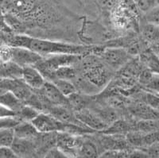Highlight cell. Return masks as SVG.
<instances>
[{"instance_id":"1","label":"cell","mask_w":159,"mask_h":158,"mask_svg":"<svg viewBox=\"0 0 159 158\" xmlns=\"http://www.w3.org/2000/svg\"><path fill=\"white\" fill-rule=\"evenodd\" d=\"M9 45L25 48L39 54L42 57L57 54H72L81 56L89 52V48L73 44L52 42L49 40L39 39L25 35H16L9 41Z\"/></svg>"},{"instance_id":"2","label":"cell","mask_w":159,"mask_h":158,"mask_svg":"<svg viewBox=\"0 0 159 158\" xmlns=\"http://www.w3.org/2000/svg\"><path fill=\"white\" fill-rule=\"evenodd\" d=\"M81 56L72 55V54H57L42 57L34 67L38 69L45 79L51 82L52 74L57 69L62 67L73 66L81 60Z\"/></svg>"},{"instance_id":"3","label":"cell","mask_w":159,"mask_h":158,"mask_svg":"<svg viewBox=\"0 0 159 158\" xmlns=\"http://www.w3.org/2000/svg\"><path fill=\"white\" fill-rule=\"evenodd\" d=\"M83 67L84 69L85 79L92 86L103 87L107 84L110 79V74L100 61L93 56L86 57L84 60Z\"/></svg>"},{"instance_id":"4","label":"cell","mask_w":159,"mask_h":158,"mask_svg":"<svg viewBox=\"0 0 159 158\" xmlns=\"http://www.w3.org/2000/svg\"><path fill=\"white\" fill-rule=\"evenodd\" d=\"M129 55L128 51L119 47L106 48L99 52L102 61L112 69H119L127 65L129 61Z\"/></svg>"},{"instance_id":"5","label":"cell","mask_w":159,"mask_h":158,"mask_svg":"<svg viewBox=\"0 0 159 158\" xmlns=\"http://www.w3.org/2000/svg\"><path fill=\"white\" fill-rule=\"evenodd\" d=\"M37 131L39 133H55L64 132L65 123L60 122L57 119L47 113H40L31 122Z\"/></svg>"},{"instance_id":"6","label":"cell","mask_w":159,"mask_h":158,"mask_svg":"<svg viewBox=\"0 0 159 158\" xmlns=\"http://www.w3.org/2000/svg\"><path fill=\"white\" fill-rule=\"evenodd\" d=\"M82 139V137L75 136L65 132H58L56 133V147L69 158H76V151Z\"/></svg>"},{"instance_id":"7","label":"cell","mask_w":159,"mask_h":158,"mask_svg":"<svg viewBox=\"0 0 159 158\" xmlns=\"http://www.w3.org/2000/svg\"><path fill=\"white\" fill-rule=\"evenodd\" d=\"M42 59V56L25 48L11 46V61L21 68L34 66Z\"/></svg>"},{"instance_id":"8","label":"cell","mask_w":159,"mask_h":158,"mask_svg":"<svg viewBox=\"0 0 159 158\" xmlns=\"http://www.w3.org/2000/svg\"><path fill=\"white\" fill-rule=\"evenodd\" d=\"M76 119L82 125L93 131H103L107 127V125L102 120L96 113L85 108L80 111L74 112Z\"/></svg>"},{"instance_id":"9","label":"cell","mask_w":159,"mask_h":158,"mask_svg":"<svg viewBox=\"0 0 159 158\" xmlns=\"http://www.w3.org/2000/svg\"><path fill=\"white\" fill-rule=\"evenodd\" d=\"M22 79L32 90H40L46 80L35 67L30 66L22 68Z\"/></svg>"},{"instance_id":"10","label":"cell","mask_w":159,"mask_h":158,"mask_svg":"<svg viewBox=\"0 0 159 158\" xmlns=\"http://www.w3.org/2000/svg\"><path fill=\"white\" fill-rule=\"evenodd\" d=\"M138 81L140 86L144 88L147 92L159 94V74L150 72L147 68H145L139 73Z\"/></svg>"},{"instance_id":"11","label":"cell","mask_w":159,"mask_h":158,"mask_svg":"<svg viewBox=\"0 0 159 158\" xmlns=\"http://www.w3.org/2000/svg\"><path fill=\"white\" fill-rule=\"evenodd\" d=\"M129 111L132 116L140 119V121L157 120L159 119V113L150 107L145 102H136L130 105Z\"/></svg>"},{"instance_id":"12","label":"cell","mask_w":159,"mask_h":158,"mask_svg":"<svg viewBox=\"0 0 159 158\" xmlns=\"http://www.w3.org/2000/svg\"><path fill=\"white\" fill-rule=\"evenodd\" d=\"M15 138L25 140H35L40 133L31 122H20L14 127Z\"/></svg>"},{"instance_id":"13","label":"cell","mask_w":159,"mask_h":158,"mask_svg":"<svg viewBox=\"0 0 159 158\" xmlns=\"http://www.w3.org/2000/svg\"><path fill=\"white\" fill-rule=\"evenodd\" d=\"M22 68L13 63L2 62L0 64V79H22Z\"/></svg>"},{"instance_id":"14","label":"cell","mask_w":159,"mask_h":158,"mask_svg":"<svg viewBox=\"0 0 159 158\" xmlns=\"http://www.w3.org/2000/svg\"><path fill=\"white\" fill-rule=\"evenodd\" d=\"M99 149L92 141L82 139L81 143L76 151V158H99Z\"/></svg>"},{"instance_id":"15","label":"cell","mask_w":159,"mask_h":158,"mask_svg":"<svg viewBox=\"0 0 159 158\" xmlns=\"http://www.w3.org/2000/svg\"><path fill=\"white\" fill-rule=\"evenodd\" d=\"M133 130L131 125L128 122L122 119H117L100 133L107 135H126L128 132Z\"/></svg>"},{"instance_id":"16","label":"cell","mask_w":159,"mask_h":158,"mask_svg":"<svg viewBox=\"0 0 159 158\" xmlns=\"http://www.w3.org/2000/svg\"><path fill=\"white\" fill-rule=\"evenodd\" d=\"M11 149L16 156H27L34 149V140H25V139L15 138L11 145Z\"/></svg>"},{"instance_id":"17","label":"cell","mask_w":159,"mask_h":158,"mask_svg":"<svg viewBox=\"0 0 159 158\" xmlns=\"http://www.w3.org/2000/svg\"><path fill=\"white\" fill-rule=\"evenodd\" d=\"M141 60L143 65L148 70L154 73L159 74V56L151 49H146L141 54Z\"/></svg>"},{"instance_id":"18","label":"cell","mask_w":159,"mask_h":158,"mask_svg":"<svg viewBox=\"0 0 159 158\" xmlns=\"http://www.w3.org/2000/svg\"><path fill=\"white\" fill-rule=\"evenodd\" d=\"M0 104L11 110L16 114L22 109L24 103L18 99L12 92H6L0 95Z\"/></svg>"},{"instance_id":"19","label":"cell","mask_w":159,"mask_h":158,"mask_svg":"<svg viewBox=\"0 0 159 158\" xmlns=\"http://www.w3.org/2000/svg\"><path fill=\"white\" fill-rule=\"evenodd\" d=\"M76 72L73 66L62 67L54 71L51 82L54 79H65V80L71 81L72 79H76Z\"/></svg>"},{"instance_id":"20","label":"cell","mask_w":159,"mask_h":158,"mask_svg":"<svg viewBox=\"0 0 159 158\" xmlns=\"http://www.w3.org/2000/svg\"><path fill=\"white\" fill-rule=\"evenodd\" d=\"M51 83L53 84L58 90L61 92V93L66 98L70 96L72 94L77 92L76 86L71 81L65 80V79H54Z\"/></svg>"},{"instance_id":"21","label":"cell","mask_w":159,"mask_h":158,"mask_svg":"<svg viewBox=\"0 0 159 158\" xmlns=\"http://www.w3.org/2000/svg\"><path fill=\"white\" fill-rule=\"evenodd\" d=\"M40 113H42V112H39L34 108L24 104L22 109L20 110L17 114V119L19 122H31Z\"/></svg>"},{"instance_id":"22","label":"cell","mask_w":159,"mask_h":158,"mask_svg":"<svg viewBox=\"0 0 159 158\" xmlns=\"http://www.w3.org/2000/svg\"><path fill=\"white\" fill-rule=\"evenodd\" d=\"M67 99L69 107L73 112L80 111L81 110L87 108V100L77 92L71 95Z\"/></svg>"},{"instance_id":"23","label":"cell","mask_w":159,"mask_h":158,"mask_svg":"<svg viewBox=\"0 0 159 158\" xmlns=\"http://www.w3.org/2000/svg\"><path fill=\"white\" fill-rule=\"evenodd\" d=\"M15 140L14 128L0 129V148H10Z\"/></svg>"},{"instance_id":"24","label":"cell","mask_w":159,"mask_h":158,"mask_svg":"<svg viewBox=\"0 0 159 158\" xmlns=\"http://www.w3.org/2000/svg\"><path fill=\"white\" fill-rule=\"evenodd\" d=\"M158 124L156 120H146L139 121L136 125V130L144 133H151V132L157 131Z\"/></svg>"},{"instance_id":"25","label":"cell","mask_w":159,"mask_h":158,"mask_svg":"<svg viewBox=\"0 0 159 158\" xmlns=\"http://www.w3.org/2000/svg\"><path fill=\"white\" fill-rule=\"evenodd\" d=\"M143 34L144 38L150 42H153L159 38V27L147 23L143 27Z\"/></svg>"},{"instance_id":"26","label":"cell","mask_w":159,"mask_h":158,"mask_svg":"<svg viewBox=\"0 0 159 158\" xmlns=\"http://www.w3.org/2000/svg\"><path fill=\"white\" fill-rule=\"evenodd\" d=\"M143 101L150 107L159 113V96L155 94L146 92L143 95Z\"/></svg>"},{"instance_id":"27","label":"cell","mask_w":159,"mask_h":158,"mask_svg":"<svg viewBox=\"0 0 159 158\" xmlns=\"http://www.w3.org/2000/svg\"><path fill=\"white\" fill-rule=\"evenodd\" d=\"M146 20L147 23L152 24L159 27V3L157 2V5L153 9L146 13Z\"/></svg>"},{"instance_id":"28","label":"cell","mask_w":159,"mask_h":158,"mask_svg":"<svg viewBox=\"0 0 159 158\" xmlns=\"http://www.w3.org/2000/svg\"><path fill=\"white\" fill-rule=\"evenodd\" d=\"M99 158H127V153L125 151L106 150Z\"/></svg>"},{"instance_id":"29","label":"cell","mask_w":159,"mask_h":158,"mask_svg":"<svg viewBox=\"0 0 159 158\" xmlns=\"http://www.w3.org/2000/svg\"><path fill=\"white\" fill-rule=\"evenodd\" d=\"M135 4L140 11L147 13L157 5V2L154 1H137Z\"/></svg>"},{"instance_id":"30","label":"cell","mask_w":159,"mask_h":158,"mask_svg":"<svg viewBox=\"0 0 159 158\" xmlns=\"http://www.w3.org/2000/svg\"><path fill=\"white\" fill-rule=\"evenodd\" d=\"M11 57V46L4 45L0 48V60L2 62H9Z\"/></svg>"},{"instance_id":"31","label":"cell","mask_w":159,"mask_h":158,"mask_svg":"<svg viewBox=\"0 0 159 158\" xmlns=\"http://www.w3.org/2000/svg\"><path fill=\"white\" fill-rule=\"evenodd\" d=\"M17 119V114L0 104V119Z\"/></svg>"},{"instance_id":"32","label":"cell","mask_w":159,"mask_h":158,"mask_svg":"<svg viewBox=\"0 0 159 158\" xmlns=\"http://www.w3.org/2000/svg\"><path fill=\"white\" fill-rule=\"evenodd\" d=\"M43 158H69L58 148L53 147L45 153Z\"/></svg>"},{"instance_id":"33","label":"cell","mask_w":159,"mask_h":158,"mask_svg":"<svg viewBox=\"0 0 159 158\" xmlns=\"http://www.w3.org/2000/svg\"><path fill=\"white\" fill-rule=\"evenodd\" d=\"M145 151L150 158H159V142L147 147Z\"/></svg>"},{"instance_id":"34","label":"cell","mask_w":159,"mask_h":158,"mask_svg":"<svg viewBox=\"0 0 159 158\" xmlns=\"http://www.w3.org/2000/svg\"><path fill=\"white\" fill-rule=\"evenodd\" d=\"M17 119H0V129L1 128H14L19 123Z\"/></svg>"},{"instance_id":"35","label":"cell","mask_w":159,"mask_h":158,"mask_svg":"<svg viewBox=\"0 0 159 158\" xmlns=\"http://www.w3.org/2000/svg\"><path fill=\"white\" fill-rule=\"evenodd\" d=\"M127 158H150L146 151L143 149H135L127 154Z\"/></svg>"},{"instance_id":"36","label":"cell","mask_w":159,"mask_h":158,"mask_svg":"<svg viewBox=\"0 0 159 158\" xmlns=\"http://www.w3.org/2000/svg\"><path fill=\"white\" fill-rule=\"evenodd\" d=\"M11 148H0V158H16Z\"/></svg>"},{"instance_id":"37","label":"cell","mask_w":159,"mask_h":158,"mask_svg":"<svg viewBox=\"0 0 159 158\" xmlns=\"http://www.w3.org/2000/svg\"><path fill=\"white\" fill-rule=\"evenodd\" d=\"M157 95H158V96H159V94H157Z\"/></svg>"}]
</instances>
